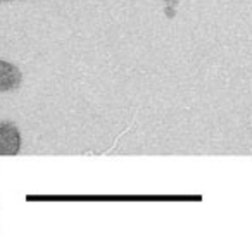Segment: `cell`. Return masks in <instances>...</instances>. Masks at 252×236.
I'll list each match as a JSON object with an SVG mask.
<instances>
[{
  "label": "cell",
  "instance_id": "1",
  "mask_svg": "<svg viewBox=\"0 0 252 236\" xmlns=\"http://www.w3.org/2000/svg\"><path fill=\"white\" fill-rule=\"evenodd\" d=\"M21 148V135L14 124H0V155H16Z\"/></svg>",
  "mask_w": 252,
  "mask_h": 236
},
{
  "label": "cell",
  "instance_id": "2",
  "mask_svg": "<svg viewBox=\"0 0 252 236\" xmlns=\"http://www.w3.org/2000/svg\"><path fill=\"white\" fill-rule=\"evenodd\" d=\"M21 81V74L12 64L0 60V91H9Z\"/></svg>",
  "mask_w": 252,
  "mask_h": 236
}]
</instances>
